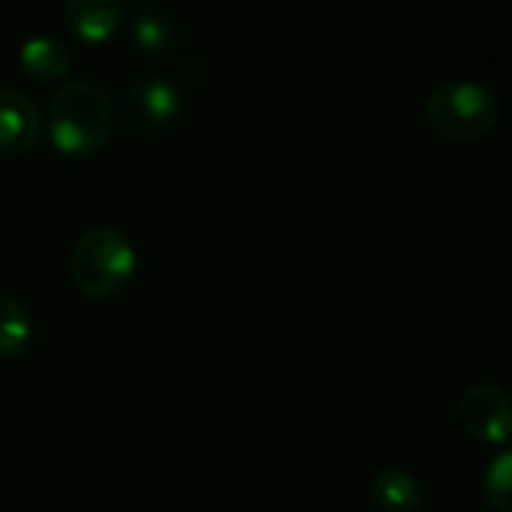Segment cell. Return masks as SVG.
<instances>
[{"label": "cell", "mask_w": 512, "mask_h": 512, "mask_svg": "<svg viewBox=\"0 0 512 512\" xmlns=\"http://www.w3.org/2000/svg\"><path fill=\"white\" fill-rule=\"evenodd\" d=\"M369 495L381 512H417L423 507V489L405 468H381L369 483Z\"/></svg>", "instance_id": "9"}, {"label": "cell", "mask_w": 512, "mask_h": 512, "mask_svg": "<svg viewBox=\"0 0 512 512\" xmlns=\"http://www.w3.org/2000/svg\"><path fill=\"white\" fill-rule=\"evenodd\" d=\"M498 120H501V102L480 81L453 78L438 84L426 96V123L444 141L474 144L489 132H495Z\"/></svg>", "instance_id": "3"}, {"label": "cell", "mask_w": 512, "mask_h": 512, "mask_svg": "<svg viewBox=\"0 0 512 512\" xmlns=\"http://www.w3.org/2000/svg\"><path fill=\"white\" fill-rule=\"evenodd\" d=\"M459 423L483 444H507L512 432L510 396L498 384H474L459 399Z\"/></svg>", "instance_id": "4"}, {"label": "cell", "mask_w": 512, "mask_h": 512, "mask_svg": "<svg viewBox=\"0 0 512 512\" xmlns=\"http://www.w3.org/2000/svg\"><path fill=\"white\" fill-rule=\"evenodd\" d=\"M177 39L174 15L159 3H144L132 18V42L144 54H165Z\"/></svg>", "instance_id": "10"}, {"label": "cell", "mask_w": 512, "mask_h": 512, "mask_svg": "<svg viewBox=\"0 0 512 512\" xmlns=\"http://www.w3.org/2000/svg\"><path fill=\"white\" fill-rule=\"evenodd\" d=\"M135 264L138 255L132 240L111 225L81 231L69 255L72 282L90 300H111L123 294L135 276Z\"/></svg>", "instance_id": "2"}, {"label": "cell", "mask_w": 512, "mask_h": 512, "mask_svg": "<svg viewBox=\"0 0 512 512\" xmlns=\"http://www.w3.org/2000/svg\"><path fill=\"white\" fill-rule=\"evenodd\" d=\"M483 492H486V504L495 512H512L510 495H512V453L501 450L489 468H486V483H483Z\"/></svg>", "instance_id": "12"}, {"label": "cell", "mask_w": 512, "mask_h": 512, "mask_svg": "<svg viewBox=\"0 0 512 512\" xmlns=\"http://www.w3.org/2000/svg\"><path fill=\"white\" fill-rule=\"evenodd\" d=\"M126 108L138 129L162 132L180 120L183 96L171 81H165L159 75H141L126 87Z\"/></svg>", "instance_id": "5"}, {"label": "cell", "mask_w": 512, "mask_h": 512, "mask_svg": "<svg viewBox=\"0 0 512 512\" xmlns=\"http://www.w3.org/2000/svg\"><path fill=\"white\" fill-rule=\"evenodd\" d=\"M42 135V114L21 90H0V153H27Z\"/></svg>", "instance_id": "6"}, {"label": "cell", "mask_w": 512, "mask_h": 512, "mask_svg": "<svg viewBox=\"0 0 512 512\" xmlns=\"http://www.w3.org/2000/svg\"><path fill=\"white\" fill-rule=\"evenodd\" d=\"M33 339V321L24 303L0 294V360L18 357Z\"/></svg>", "instance_id": "11"}, {"label": "cell", "mask_w": 512, "mask_h": 512, "mask_svg": "<svg viewBox=\"0 0 512 512\" xmlns=\"http://www.w3.org/2000/svg\"><path fill=\"white\" fill-rule=\"evenodd\" d=\"M114 129L111 93L90 78L66 81L48 105V135L63 156H90L105 147Z\"/></svg>", "instance_id": "1"}, {"label": "cell", "mask_w": 512, "mask_h": 512, "mask_svg": "<svg viewBox=\"0 0 512 512\" xmlns=\"http://www.w3.org/2000/svg\"><path fill=\"white\" fill-rule=\"evenodd\" d=\"M120 18H123V6L114 0H69L63 6L66 27L90 45L111 39L114 30L120 27Z\"/></svg>", "instance_id": "7"}, {"label": "cell", "mask_w": 512, "mask_h": 512, "mask_svg": "<svg viewBox=\"0 0 512 512\" xmlns=\"http://www.w3.org/2000/svg\"><path fill=\"white\" fill-rule=\"evenodd\" d=\"M18 63L36 81H57V78H63L69 72L72 54H69V48H66V42L60 36L36 33V36L24 39V45L18 51Z\"/></svg>", "instance_id": "8"}]
</instances>
